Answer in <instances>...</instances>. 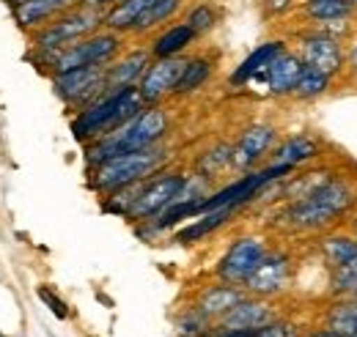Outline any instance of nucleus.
I'll return each mask as SVG.
<instances>
[{
  "label": "nucleus",
  "instance_id": "1",
  "mask_svg": "<svg viewBox=\"0 0 357 337\" xmlns=\"http://www.w3.org/2000/svg\"><path fill=\"white\" fill-rule=\"evenodd\" d=\"M357 206V189L355 184L344 175H333L324 187H319L316 192L297 198V201H286V206L278 211V219L286 230H324L330 225H335L341 217L352 214Z\"/></svg>",
  "mask_w": 357,
  "mask_h": 337
},
{
  "label": "nucleus",
  "instance_id": "2",
  "mask_svg": "<svg viewBox=\"0 0 357 337\" xmlns=\"http://www.w3.org/2000/svg\"><path fill=\"white\" fill-rule=\"evenodd\" d=\"M171 129V116L162 104H146L132 121H127L124 127L113 129L107 134H102L99 140H93L86 146V162L89 170L119 157V154H130V151H143L151 146H160L165 140Z\"/></svg>",
  "mask_w": 357,
  "mask_h": 337
},
{
  "label": "nucleus",
  "instance_id": "3",
  "mask_svg": "<svg viewBox=\"0 0 357 337\" xmlns=\"http://www.w3.org/2000/svg\"><path fill=\"white\" fill-rule=\"evenodd\" d=\"M143 107H146V102H143L137 85L105 91L99 99H93L83 110H77V116L72 118V134L77 143L89 146L93 140H99L102 134L132 121Z\"/></svg>",
  "mask_w": 357,
  "mask_h": 337
},
{
  "label": "nucleus",
  "instance_id": "4",
  "mask_svg": "<svg viewBox=\"0 0 357 337\" xmlns=\"http://www.w3.org/2000/svg\"><path fill=\"white\" fill-rule=\"evenodd\" d=\"M165 162H168V148L162 143L151 146V148H143V151L119 154V157H113V159H107V162L89 170V187L99 195H110L116 189H124V187L146 181L149 175L160 173Z\"/></svg>",
  "mask_w": 357,
  "mask_h": 337
},
{
  "label": "nucleus",
  "instance_id": "5",
  "mask_svg": "<svg viewBox=\"0 0 357 337\" xmlns=\"http://www.w3.org/2000/svg\"><path fill=\"white\" fill-rule=\"evenodd\" d=\"M99 28H105V11L91 8V6H75L66 14L55 17L52 22H47L42 28H36L31 33V49H33V61L42 63L50 55L61 52L63 47L80 42L91 33H96Z\"/></svg>",
  "mask_w": 357,
  "mask_h": 337
},
{
  "label": "nucleus",
  "instance_id": "6",
  "mask_svg": "<svg viewBox=\"0 0 357 337\" xmlns=\"http://www.w3.org/2000/svg\"><path fill=\"white\" fill-rule=\"evenodd\" d=\"M124 49V36L107 28H99L96 33H91L80 42L63 47L61 52L50 55L42 61L50 75H63L72 69H86V66H110Z\"/></svg>",
  "mask_w": 357,
  "mask_h": 337
},
{
  "label": "nucleus",
  "instance_id": "7",
  "mask_svg": "<svg viewBox=\"0 0 357 337\" xmlns=\"http://www.w3.org/2000/svg\"><path fill=\"white\" fill-rule=\"evenodd\" d=\"M187 181V173L181 170H168V173H154L146 181H140L137 187V198H135L130 217L132 222H146L154 219L160 211H165L178 198L181 187Z\"/></svg>",
  "mask_w": 357,
  "mask_h": 337
},
{
  "label": "nucleus",
  "instance_id": "8",
  "mask_svg": "<svg viewBox=\"0 0 357 337\" xmlns=\"http://www.w3.org/2000/svg\"><path fill=\"white\" fill-rule=\"evenodd\" d=\"M297 42H300L297 55L303 58L305 66L324 72L327 77H338L344 72V66H347V49H344V44H341L338 36H333V33H327V31L311 25L308 31H303L297 36Z\"/></svg>",
  "mask_w": 357,
  "mask_h": 337
},
{
  "label": "nucleus",
  "instance_id": "9",
  "mask_svg": "<svg viewBox=\"0 0 357 337\" xmlns=\"http://www.w3.org/2000/svg\"><path fill=\"white\" fill-rule=\"evenodd\" d=\"M105 69L107 66H86V69H72L63 75H52V91L55 96L75 110H83L93 99H99L107 85H105Z\"/></svg>",
  "mask_w": 357,
  "mask_h": 337
},
{
  "label": "nucleus",
  "instance_id": "10",
  "mask_svg": "<svg viewBox=\"0 0 357 337\" xmlns=\"http://www.w3.org/2000/svg\"><path fill=\"white\" fill-rule=\"evenodd\" d=\"M267 242L264 236H239L231 242V247L220 258L215 274L220 283L228 285H245V280L253 274V269L261 263V258L267 255Z\"/></svg>",
  "mask_w": 357,
  "mask_h": 337
},
{
  "label": "nucleus",
  "instance_id": "11",
  "mask_svg": "<svg viewBox=\"0 0 357 337\" xmlns=\"http://www.w3.org/2000/svg\"><path fill=\"white\" fill-rule=\"evenodd\" d=\"M294 274V263L291 255L286 250H267L261 258V263L253 269V274L245 280V294L259 296V299H272V296L283 294L291 283Z\"/></svg>",
  "mask_w": 357,
  "mask_h": 337
},
{
  "label": "nucleus",
  "instance_id": "12",
  "mask_svg": "<svg viewBox=\"0 0 357 337\" xmlns=\"http://www.w3.org/2000/svg\"><path fill=\"white\" fill-rule=\"evenodd\" d=\"M275 143H278V129L272 124H250L248 129H242V134L234 143L231 168L242 170V173L256 170V165L272 154Z\"/></svg>",
  "mask_w": 357,
  "mask_h": 337
},
{
  "label": "nucleus",
  "instance_id": "13",
  "mask_svg": "<svg viewBox=\"0 0 357 337\" xmlns=\"http://www.w3.org/2000/svg\"><path fill=\"white\" fill-rule=\"evenodd\" d=\"M187 55H176V58H154L146 69V75L140 77L137 91L143 96L146 104H160L165 96H174L178 77L184 72Z\"/></svg>",
  "mask_w": 357,
  "mask_h": 337
},
{
  "label": "nucleus",
  "instance_id": "14",
  "mask_svg": "<svg viewBox=\"0 0 357 337\" xmlns=\"http://www.w3.org/2000/svg\"><path fill=\"white\" fill-rule=\"evenodd\" d=\"M269 321H275L272 304L267 299L248 294L245 299H239L223 318H218V329H223V332H259Z\"/></svg>",
  "mask_w": 357,
  "mask_h": 337
},
{
  "label": "nucleus",
  "instance_id": "15",
  "mask_svg": "<svg viewBox=\"0 0 357 337\" xmlns=\"http://www.w3.org/2000/svg\"><path fill=\"white\" fill-rule=\"evenodd\" d=\"M305 63L297 52L291 49H283L264 72V83H267L269 96H294V88L300 83V75H303Z\"/></svg>",
  "mask_w": 357,
  "mask_h": 337
},
{
  "label": "nucleus",
  "instance_id": "16",
  "mask_svg": "<svg viewBox=\"0 0 357 337\" xmlns=\"http://www.w3.org/2000/svg\"><path fill=\"white\" fill-rule=\"evenodd\" d=\"M75 6H80V0H22L20 6L11 8V17H14V22H17L22 31L33 33L36 28L52 22L55 17L66 14V11L75 8Z\"/></svg>",
  "mask_w": 357,
  "mask_h": 337
},
{
  "label": "nucleus",
  "instance_id": "17",
  "mask_svg": "<svg viewBox=\"0 0 357 337\" xmlns=\"http://www.w3.org/2000/svg\"><path fill=\"white\" fill-rule=\"evenodd\" d=\"M283 49H289L283 39H269V42L259 44L234 72H231V77H228V85L231 88H242V85H250V80H256L259 75H264L267 72V66L283 52Z\"/></svg>",
  "mask_w": 357,
  "mask_h": 337
},
{
  "label": "nucleus",
  "instance_id": "18",
  "mask_svg": "<svg viewBox=\"0 0 357 337\" xmlns=\"http://www.w3.org/2000/svg\"><path fill=\"white\" fill-rule=\"evenodd\" d=\"M151 49H132L127 55H119L107 69H105V85L107 91L113 88H127V85H137L140 77L146 75L149 63H151Z\"/></svg>",
  "mask_w": 357,
  "mask_h": 337
},
{
  "label": "nucleus",
  "instance_id": "19",
  "mask_svg": "<svg viewBox=\"0 0 357 337\" xmlns=\"http://www.w3.org/2000/svg\"><path fill=\"white\" fill-rule=\"evenodd\" d=\"M319 154H321V148H319L316 137H311V134H291V137L275 143V148L269 154V162L289 165V168L297 170L303 168V165H308V162H313Z\"/></svg>",
  "mask_w": 357,
  "mask_h": 337
},
{
  "label": "nucleus",
  "instance_id": "20",
  "mask_svg": "<svg viewBox=\"0 0 357 337\" xmlns=\"http://www.w3.org/2000/svg\"><path fill=\"white\" fill-rule=\"evenodd\" d=\"M245 288L242 285H228V283H218V285H206L201 294L195 296V310H201L209 321H218L223 318L225 313L239 301L245 299Z\"/></svg>",
  "mask_w": 357,
  "mask_h": 337
},
{
  "label": "nucleus",
  "instance_id": "21",
  "mask_svg": "<svg viewBox=\"0 0 357 337\" xmlns=\"http://www.w3.org/2000/svg\"><path fill=\"white\" fill-rule=\"evenodd\" d=\"M195 31L181 19V22H174V25H165L154 42H151V58H176V55H184V49H190L195 44Z\"/></svg>",
  "mask_w": 357,
  "mask_h": 337
},
{
  "label": "nucleus",
  "instance_id": "22",
  "mask_svg": "<svg viewBox=\"0 0 357 337\" xmlns=\"http://www.w3.org/2000/svg\"><path fill=\"white\" fill-rule=\"evenodd\" d=\"M234 211L236 209L225 206V209H215V211H206V214L192 217L190 225L178 228L176 233H174V242H176V244H195V242H204L206 236H212L215 230L223 228L225 222L234 217Z\"/></svg>",
  "mask_w": 357,
  "mask_h": 337
},
{
  "label": "nucleus",
  "instance_id": "23",
  "mask_svg": "<svg viewBox=\"0 0 357 337\" xmlns=\"http://www.w3.org/2000/svg\"><path fill=\"white\" fill-rule=\"evenodd\" d=\"M157 0H119L116 6H110L105 11V28L116 31L121 36H130L135 25L140 22V17L154 6Z\"/></svg>",
  "mask_w": 357,
  "mask_h": 337
},
{
  "label": "nucleus",
  "instance_id": "24",
  "mask_svg": "<svg viewBox=\"0 0 357 337\" xmlns=\"http://www.w3.org/2000/svg\"><path fill=\"white\" fill-rule=\"evenodd\" d=\"M319 253L327 260L330 269H338L357 258V239L355 233H327L319 239Z\"/></svg>",
  "mask_w": 357,
  "mask_h": 337
},
{
  "label": "nucleus",
  "instance_id": "25",
  "mask_svg": "<svg viewBox=\"0 0 357 337\" xmlns=\"http://www.w3.org/2000/svg\"><path fill=\"white\" fill-rule=\"evenodd\" d=\"M212 61L206 55H190L187 63H184V72L178 77L176 88H174V96H192L195 91H201L204 85L209 83L212 77Z\"/></svg>",
  "mask_w": 357,
  "mask_h": 337
},
{
  "label": "nucleus",
  "instance_id": "26",
  "mask_svg": "<svg viewBox=\"0 0 357 337\" xmlns=\"http://www.w3.org/2000/svg\"><path fill=\"white\" fill-rule=\"evenodd\" d=\"M231 159H234V146L231 143H215L212 148H206L195 159V173L212 181V178L223 175L225 170H234L231 168Z\"/></svg>",
  "mask_w": 357,
  "mask_h": 337
},
{
  "label": "nucleus",
  "instance_id": "27",
  "mask_svg": "<svg viewBox=\"0 0 357 337\" xmlns=\"http://www.w3.org/2000/svg\"><path fill=\"white\" fill-rule=\"evenodd\" d=\"M327 329L341 337H357V301L352 296H338L327 313Z\"/></svg>",
  "mask_w": 357,
  "mask_h": 337
},
{
  "label": "nucleus",
  "instance_id": "28",
  "mask_svg": "<svg viewBox=\"0 0 357 337\" xmlns=\"http://www.w3.org/2000/svg\"><path fill=\"white\" fill-rule=\"evenodd\" d=\"M181 6H184V0H157V3L140 17V22L135 25V31L130 36H146V33L162 28L165 22H171L178 11H181Z\"/></svg>",
  "mask_w": 357,
  "mask_h": 337
},
{
  "label": "nucleus",
  "instance_id": "29",
  "mask_svg": "<svg viewBox=\"0 0 357 337\" xmlns=\"http://www.w3.org/2000/svg\"><path fill=\"white\" fill-rule=\"evenodd\" d=\"M184 22L195 31V36H206V33H212V31L218 28V22H220V11H218L215 3L201 0V3H195V6L184 14Z\"/></svg>",
  "mask_w": 357,
  "mask_h": 337
},
{
  "label": "nucleus",
  "instance_id": "30",
  "mask_svg": "<svg viewBox=\"0 0 357 337\" xmlns=\"http://www.w3.org/2000/svg\"><path fill=\"white\" fill-rule=\"evenodd\" d=\"M330 85H333V77H327V75L319 72V69L305 66L303 75H300V83H297V88H294V96L303 99V102H311V99L324 96V93L330 91Z\"/></svg>",
  "mask_w": 357,
  "mask_h": 337
},
{
  "label": "nucleus",
  "instance_id": "31",
  "mask_svg": "<svg viewBox=\"0 0 357 337\" xmlns=\"http://www.w3.org/2000/svg\"><path fill=\"white\" fill-rule=\"evenodd\" d=\"M209 332H212V321H209L201 310H195V307L184 310V313L176 318V335L178 337H206Z\"/></svg>",
  "mask_w": 357,
  "mask_h": 337
},
{
  "label": "nucleus",
  "instance_id": "32",
  "mask_svg": "<svg viewBox=\"0 0 357 337\" xmlns=\"http://www.w3.org/2000/svg\"><path fill=\"white\" fill-rule=\"evenodd\" d=\"M357 288V258L338 266V269H330V291L335 296H352V291Z\"/></svg>",
  "mask_w": 357,
  "mask_h": 337
},
{
  "label": "nucleus",
  "instance_id": "33",
  "mask_svg": "<svg viewBox=\"0 0 357 337\" xmlns=\"http://www.w3.org/2000/svg\"><path fill=\"white\" fill-rule=\"evenodd\" d=\"M36 294H39V299L50 307V313H52L55 318H61V321H66V318H69V307H66V301L55 294V291H50L47 285H39V291H36Z\"/></svg>",
  "mask_w": 357,
  "mask_h": 337
},
{
  "label": "nucleus",
  "instance_id": "34",
  "mask_svg": "<svg viewBox=\"0 0 357 337\" xmlns=\"http://www.w3.org/2000/svg\"><path fill=\"white\" fill-rule=\"evenodd\" d=\"M253 337H297V327L289 321H269L267 327H261L259 332H253Z\"/></svg>",
  "mask_w": 357,
  "mask_h": 337
},
{
  "label": "nucleus",
  "instance_id": "35",
  "mask_svg": "<svg viewBox=\"0 0 357 337\" xmlns=\"http://www.w3.org/2000/svg\"><path fill=\"white\" fill-rule=\"evenodd\" d=\"M294 6H297V0H261V8L267 17H286Z\"/></svg>",
  "mask_w": 357,
  "mask_h": 337
},
{
  "label": "nucleus",
  "instance_id": "36",
  "mask_svg": "<svg viewBox=\"0 0 357 337\" xmlns=\"http://www.w3.org/2000/svg\"><path fill=\"white\" fill-rule=\"evenodd\" d=\"M347 66H349V72L357 77V39L349 44V49H347Z\"/></svg>",
  "mask_w": 357,
  "mask_h": 337
},
{
  "label": "nucleus",
  "instance_id": "37",
  "mask_svg": "<svg viewBox=\"0 0 357 337\" xmlns=\"http://www.w3.org/2000/svg\"><path fill=\"white\" fill-rule=\"evenodd\" d=\"M83 6H91V8H99V11H107L110 6H116L119 0H80Z\"/></svg>",
  "mask_w": 357,
  "mask_h": 337
},
{
  "label": "nucleus",
  "instance_id": "38",
  "mask_svg": "<svg viewBox=\"0 0 357 337\" xmlns=\"http://www.w3.org/2000/svg\"><path fill=\"white\" fill-rule=\"evenodd\" d=\"M215 337H253V332H223V329H218Z\"/></svg>",
  "mask_w": 357,
  "mask_h": 337
},
{
  "label": "nucleus",
  "instance_id": "39",
  "mask_svg": "<svg viewBox=\"0 0 357 337\" xmlns=\"http://www.w3.org/2000/svg\"><path fill=\"white\" fill-rule=\"evenodd\" d=\"M308 337H341V335H335L333 329H316V332H311Z\"/></svg>",
  "mask_w": 357,
  "mask_h": 337
},
{
  "label": "nucleus",
  "instance_id": "40",
  "mask_svg": "<svg viewBox=\"0 0 357 337\" xmlns=\"http://www.w3.org/2000/svg\"><path fill=\"white\" fill-rule=\"evenodd\" d=\"M3 3H6V6H8V8H14V6H20V3H22V0H3Z\"/></svg>",
  "mask_w": 357,
  "mask_h": 337
},
{
  "label": "nucleus",
  "instance_id": "41",
  "mask_svg": "<svg viewBox=\"0 0 357 337\" xmlns=\"http://www.w3.org/2000/svg\"><path fill=\"white\" fill-rule=\"evenodd\" d=\"M352 230H355V239H357V214H355V219H352Z\"/></svg>",
  "mask_w": 357,
  "mask_h": 337
},
{
  "label": "nucleus",
  "instance_id": "42",
  "mask_svg": "<svg viewBox=\"0 0 357 337\" xmlns=\"http://www.w3.org/2000/svg\"><path fill=\"white\" fill-rule=\"evenodd\" d=\"M338 3H352V6H357L355 0H338Z\"/></svg>",
  "mask_w": 357,
  "mask_h": 337
},
{
  "label": "nucleus",
  "instance_id": "43",
  "mask_svg": "<svg viewBox=\"0 0 357 337\" xmlns=\"http://www.w3.org/2000/svg\"><path fill=\"white\" fill-rule=\"evenodd\" d=\"M352 299H355V301H357V288H355V291H352Z\"/></svg>",
  "mask_w": 357,
  "mask_h": 337
},
{
  "label": "nucleus",
  "instance_id": "44",
  "mask_svg": "<svg viewBox=\"0 0 357 337\" xmlns=\"http://www.w3.org/2000/svg\"><path fill=\"white\" fill-rule=\"evenodd\" d=\"M355 3H357V0H355Z\"/></svg>",
  "mask_w": 357,
  "mask_h": 337
}]
</instances>
